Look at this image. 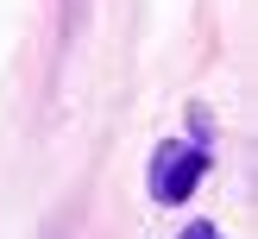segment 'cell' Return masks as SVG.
Returning a JSON list of instances; mask_svg holds the SVG:
<instances>
[{
  "label": "cell",
  "mask_w": 258,
  "mask_h": 239,
  "mask_svg": "<svg viewBox=\"0 0 258 239\" xmlns=\"http://www.w3.org/2000/svg\"><path fill=\"white\" fill-rule=\"evenodd\" d=\"M202 170H208V151H196V145L151 151V195H158L164 208H176V201H189V189L202 183Z\"/></svg>",
  "instance_id": "6da1fadb"
},
{
  "label": "cell",
  "mask_w": 258,
  "mask_h": 239,
  "mask_svg": "<svg viewBox=\"0 0 258 239\" xmlns=\"http://www.w3.org/2000/svg\"><path fill=\"white\" fill-rule=\"evenodd\" d=\"M183 239H221V233H214L208 220H196V226H183Z\"/></svg>",
  "instance_id": "7a4b0ae2"
}]
</instances>
